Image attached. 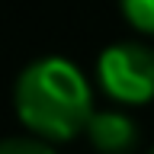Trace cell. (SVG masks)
Returning a JSON list of instances; mask_svg holds the SVG:
<instances>
[{"label":"cell","mask_w":154,"mask_h":154,"mask_svg":"<svg viewBox=\"0 0 154 154\" xmlns=\"http://www.w3.org/2000/svg\"><path fill=\"white\" fill-rule=\"evenodd\" d=\"M19 122L45 141H71L87 132L93 109V87L84 71L61 55H45L23 67L13 87Z\"/></svg>","instance_id":"obj_1"},{"label":"cell","mask_w":154,"mask_h":154,"mask_svg":"<svg viewBox=\"0 0 154 154\" xmlns=\"http://www.w3.org/2000/svg\"><path fill=\"white\" fill-rule=\"evenodd\" d=\"M96 84L119 106H144L154 100V51L141 42L106 45L96 58Z\"/></svg>","instance_id":"obj_2"},{"label":"cell","mask_w":154,"mask_h":154,"mask_svg":"<svg viewBox=\"0 0 154 154\" xmlns=\"http://www.w3.org/2000/svg\"><path fill=\"white\" fill-rule=\"evenodd\" d=\"M84 135L100 154H128L138 141V128L132 116L122 109H96Z\"/></svg>","instance_id":"obj_3"},{"label":"cell","mask_w":154,"mask_h":154,"mask_svg":"<svg viewBox=\"0 0 154 154\" xmlns=\"http://www.w3.org/2000/svg\"><path fill=\"white\" fill-rule=\"evenodd\" d=\"M119 10L138 32L154 35V0H119Z\"/></svg>","instance_id":"obj_4"},{"label":"cell","mask_w":154,"mask_h":154,"mask_svg":"<svg viewBox=\"0 0 154 154\" xmlns=\"http://www.w3.org/2000/svg\"><path fill=\"white\" fill-rule=\"evenodd\" d=\"M0 154H58L51 141L38 138V135H16V138H3Z\"/></svg>","instance_id":"obj_5"},{"label":"cell","mask_w":154,"mask_h":154,"mask_svg":"<svg viewBox=\"0 0 154 154\" xmlns=\"http://www.w3.org/2000/svg\"><path fill=\"white\" fill-rule=\"evenodd\" d=\"M148 154H154V148H151V151H148Z\"/></svg>","instance_id":"obj_6"}]
</instances>
